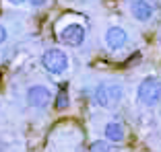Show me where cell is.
<instances>
[{
	"label": "cell",
	"mask_w": 161,
	"mask_h": 152,
	"mask_svg": "<svg viewBox=\"0 0 161 152\" xmlns=\"http://www.w3.org/2000/svg\"><path fill=\"white\" fill-rule=\"evenodd\" d=\"M103 138L112 144H122L126 140V128L122 121L118 119H109L108 124L103 125Z\"/></svg>",
	"instance_id": "cell-8"
},
{
	"label": "cell",
	"mask_w": 161,
	"mask_h": 152,
	"mask_svg": "<svg viewBox=\"0 0 161 152\" xmlns=\"http://www.w3.org/2000/svg\"><path fill=\"white\" fill-rule=\"evenodd\" d=\"M68 103H70V99H68V93H66V90H60V93L56 95L54 107H56V109H66Z\"/></svg>",
	"instance_id": "cell-10"
},
{
	"label": "cell",
	"mask_w": 161,
	"mask_h": 152,
	"mask_svg": "<svg viewBox=\"0 0 161 152\" xmlns=\"http://www.w3.org/2000/svg\"><path fill=\"white\" fill-rule=\"evenodd\" d=\"M122 99H124V89L120 82L103 80L93 89V101L101 109H114L122 103Z\"/></svg>",
	"instance_id": "cell-1"
},
{
	"label": "cell",
	"mask_w": 161,
	"mask_h": 152,
	"mask_svg": "<svg viewBox=\"0 0 161 152\" xmlns=\"http://www.w3.org/2000/svg\"><path fill=\"white\" fill-rule=\"evenodd\" d=\"M50 0H27L29 6H33V8H42V6H46Z\"/></svg>",
	"instance_id": "cell-12"
},
{
	"label": "cell",
	"mask_w": 161,
	"mask_h": 152,
	"mask_svg": "<svg viewBox=\"0 0 161 152\" xmlns=\"http://www.w3.org/2000/svg\"><path fill=\"white\" fill-rule=\"evenodd\" d=\"M54 101V90L47 84H31L25 90V103L33 111H43L47 109Z\"/></svg>",
	"instance_id": "cell-5"
},
{
	"label": "cell",
	"mask_w": 161,
	"mask_h": 152,
	"mask_svg": "<svg viewBox=\"0 0 161 152\" xmlns=\"http://www.w3.org/2000/svg\"><path fill=\"white\" fill-rule=\"evenodd\" d=\"M6 41H8V29L0 23V45H4Z\"/></svg>",
	"instance_id": "cell-11"
},
{
	"label": "cell",
	"mask_w": 161,
	"mask_h": 152,
	"mask_svg": "<svg viewBox=\"0 0 161 152\" xmlns=\"http://www.w3.org/2000/svg\"><path fill=\"white\" fill-rule=\"evenodd\" d=\"M89 152H114V144L108 142V140H95V142H91L89 146Z\"/></svg>",
	"instance_id": "cell-9"
},
{
	"label": "cell",
	"mask_w": 161,
	"mask_h": 152,
	"mask_svg": "<svg viewBox=\"0 0 161 152\" xmlns=\"http://www.w3.org/2000/svg\"><path fill=\"white\" fill-rule=\"evenodd\" d=\"M10 6H23V4H27V0H6Z\"/></svg>",
	"instance_id": "cell-13"
},
{
	"label": "cell",
	"mask_w": 161,
	"mask_h": 152,
	"mask_svg": "<svg viewBox=\"0 0 161 152\" xmlns=\"http://www.w3.org/2000/svg\"><path fill=\"white\" fill-rule=\"evenodd\" d=\"M0 109H2V105H0Z\"/></svg>",
	"instance_id": "cell-14"
},
{
	"label": "cell",
	"mask_w": 161,
	"mask_h": 152,
	"mask_svg": "<svg viewBox=\"0 0 161 152\" xmlns=\"http://www.w3.org/2000/svg\"><path fill=\"white\" fill-rule=\"evenodd\" d=\"M42 68L52 76H64L68 70H70V56L62 48H47L43 49L42 58Z\"/></svg>",
	"instance_id": "cell-2"
},
{
	"label": "cell",
	"mask_w": 161,
	"mask_h": 152,
	"mask_svg": "<svg viewBox=\"0 0 161 152\" xmlns=\"http://www.w3.org/2000/svg\"><path fill=\"white\" fill-rule=\"evenodd\" d=\"M103 43H105V48H108V52H112V53L122 52V49L128 45L126 29L120 27V25H112V27H108V29H105V35H103Z\"/></svg>",
	"instance_id": "cell-6"
},
{
	"label": "cell",
	"mask_w": 161,
	"mask_h": 152,
	"mask_svg": "<svg viewBox=\"0 0 161 152\" xmlns=\"http://www.w3.org/2000/svg\"><path fill=\"white\" fill-rule=\"evenodd\" d=\"M128 13L138 23H151L155 19V4L151 0H130L128 2Z\"/></svg>",
	"instance_id": "cell-7"
},
{
	"label": "cell",
	"mask_w": 161,
	"mask_h": 152,
	"mask_svg": "<svg viewBox=\"0 0 161 152\" xmlns=\"http://www.w3.org/2000/svg\"><path fill=\"white\" fill-rule=\"evenodd\" d=\"M136 101L142 107H157L161 103V78L145 76L136 86Z\"/></svg>",
	"instance_id": "cell-3"
},
{
	"label": "cell",
	"mask_w": 161,
	"mask_h": 152,
	"mask_svg": "<svg viewBox=\"0 0 161 152\" xmlns=\"http://www.w3.org/2000/svg\"><path fill=\"white\" fill-rule=\"evenodd\" d=\"M85 39H87V29L83 23H66L58 29V41L64 45V48H83L85 45Z\"/></svg>",
	"instance_id": "cell-4"
}]
</instances>
